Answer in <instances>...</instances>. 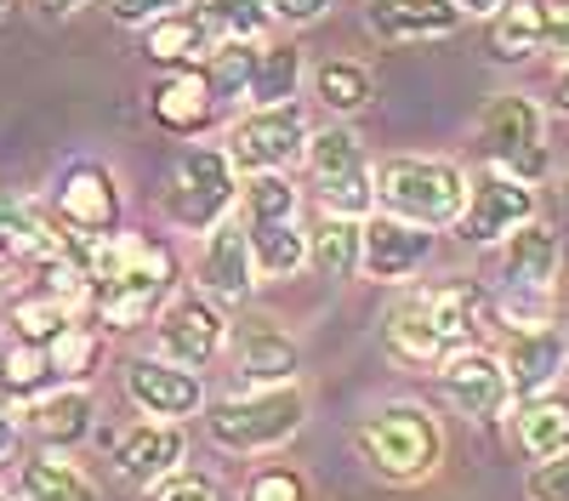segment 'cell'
<instances>
[{
  "instance_id": "cell-1",
  "label": "cell",
  "mask_w": 569,
  "mask_h": 501,
  "mask_svg": "<svg viewBox=\"0 0 569 501\" xmlns=\"http://www.w3.org/2000/svg\"><path fill=\"white\" fill-rule=\"evenodd\" d=\"M359 455L370 462V473H382L393 484H416L439 468L445 455V428L427 417L421 404L399 399V404H382L359 422Z\"/></svg>"
},
{
  "instance_id": "cell-2",
  "label": "cell",
  "mask_w": 569,
  "mask_h": 501,
  "mask_svg": "<svg viewBox=\"0 0 569 501\" xmlns=\"http://www.w3.org/2000/svg\"><path fill=\"white\" fill-rule=\"evenodd\" d=\"M308 417V399L297 382H273V388H257V393H240V399H222L211 404L206 417V433L217 450H233V455H251V450H273L284 444Z\"/></svg>"
},
{
  "instance_id": "cell-3",
  "label": "cell",
  "mask_w": 569,
  "mask_h": 501,
  "mask_svg": "<svg viewBox=\"0 0 569 501\" xmlns=\"http://www.w3.org/2000/svg\"><path fill=\"white\" fill-rule=\"evenodd\" d=\"M376 200L388 206V217H405L416 228H450L467 206V171L450 160H388L376 177Z\"/></svg>"
},
{
  "instance_id": "cell-4",
  "label": "cell",
  "mask_w": 569,
  "mask_h": 501,
  "mask_svg": "<svg viewBox=\"0 0 569 501\" xmlns=\"http://www.w3.org/2000/svg\"><path fill=\"white\" fill-rule=\"evenodd\" d=\"M302 160L313 171V189H319L325 211H337V217H370L376 211V177H370L365 149H359V137L348 126L308 131Z\"/></svg>"
},
{
  "instance_id": "cell-5",
  "label": "cell",
  "mask_w": 569,
  "mask_h": 501,
  "mask_svg": "<svg viewBox=\"0 0 569 501\" xmlns=\"http://www.w3.org/2000/svg\"><path fill=\"white\" fill-rule=\"evenodd\" d=\"M479 143L490 154V166L525 177V182H541L547 177V137H541V109L518 91H501L490 98V109L479 114Z\"/></svg>"
},
{
  "instance_id": "cell-6",
  "label": "cell",
  "mask_w": 569,
  "mask_h": 501,
  "mask_svg": "<svg viewBox=\"0 0 569 501\" xmlns=\"http://www.w3.org/2000/svg\"><path fill=\"white\" fill-rule=\"evenodd\" d=\"M233 166L222 149H188L171 171V194H166V211L177 228H188V234H206L211 222L228 217L233 206Z\"/></svg>"
},
{
  "instance_id": "cell-7",
  "label": "cell",
  "mask_w": 569,
  "mask_h": 501,
  "mask_svg": "<svg viewBox=\"0 0 569 501\" xmlns=\"http://www.w3.org/2000/svg\"><path fill=\"white\" fill-rule=\"evenodd\" d=\"M308 143V120L297 103H273V109H251L246 120H233L228 131V166L233 171H284L302 160Z\"/></svg>"
},
{
  "instance_id": "cell-8",
  "label": "cell",
  "mask_w": 569,
  "mask_h": 501,
  "mask_svg": "<svg viewBox=\"0 0 569 501\" xmlns=\"http://www.w3.org/2000/svg\"><path fill=\"white\" fill-rule=\"evenodd\" d=\"M536 217V189L525 177H512L501 166H485L467 182V206H461V240L467 246H496L501 234H512L518 222Z\"/></svg>"
},
{
  "instance_id": "cell-9",
  "label": "cell",
  "mask_w": 569,
  "mask_h": 501,
  "mask_svg": "<svg viewBox=\"0 0 569 501\" xmlns=\"http://www.w3.org/2000/svg\"><path fill=\"white\" fill-rule=\"evenodd\" d=\"M439 382H445V399L461 410V417L472 422H496L501 410L512 404V388H507V371H501V359L479 342H467V348H450L439 359Z\"/></svg>"
},
{
  "instance_id": "cell-10",
  "label": "cell",
  "mask_w": 569,
  "mask_h": 501,
  "mask_svg": "<svg viewBox=\"0 0 569 501\" xmlns=\"http://www.w3.org/2000/svg\"><path fill=\"white\" fill-rule=\"evenodd\" d=\"M501 371H507V388L512 399H536L558 382V371L569 364V331L558 325V319H536V325H518L507 331L501 342Z\"/></svg>"
},
{
  "instance_id": "cell-11",
  "label": "cell",
  "mask_w": 569,
  "mask_h": 501,
  "mask_svg": "<svg viewBox=\"0 0 569 501\" xmlns=\"http://www.w3.org/2000/svg\"><path fill=\"white\" fill-rule=\"evenodd\" d=\"M154 337H160V359L182 364V371H200V364L217 359L228 325H222V313H217L206 297L182 291V297H166V302H160V325H154Z\"/></svg>"
},
{
  "instance_id": "cell-12",
  "label": "cell",
  "mask_w": 569,
  "mask_h": 501,
  "mask_svg": "<svg viewBox=\"0 0 569 501\" xmlns=\"http://www.w3.org/2000/svg\"><path fill=\"white\" fill-rule=\"evenodd\" d=\"M58 222L69 234H114L120 228V189H114V171L86 160L69 166V177L58 182Z\"/></svg>"
},
{
  "instance_id": "cell-13",
  "label": "cell",
  "mask_w": 569,
  "mask_h": 501,
  "mask_svg": "<svg viewBox=\"0 0 569 501\" xmlns=\"http://www.w3.org/2000/svg\"><path fill=\"white\" fill-rule=\"evenodd\" d=\"M126 393H131L137 410H149V417H160V422L194 417L200 399H206L200 377L182 371V364H171V359H131L126 364Z\"/></svg>"
},
{
  "instance_id": "cell-14",
  "label": "cell",
  "mask_w": 569,
  "mask_h": 501,
  "mask_svg": "<svg viewBox=\"0 0 569 501\" xmlns=\"http://www.w3.org/2000/svg\"><path fill=\"white\" fill-rule=\"evenodd\" d=\"M427 228L405 222V217H365L359 222V268L370 280H410L427 262Z\"/></svg>"
},
{
  "instance_id": "cell-15",
  "label": "cell",
  "mask_w": 569,
  "mask_h": 501,
  "mask_svg": "<svg viewBox=\"0 0 569 501\" xmlns=\"http://www.w3.org/2000/svg\"><path fill=\"white\" fill-rule=\"evenodd\" d=\"M563 268V246L547 222H518L512 234H501V280L512 291H547Z\"/></svg>"
},
{
  "instance_id": "cell-16",
  "label": "cell",
  "mask_w": 569,
  "mask_h": 501,
  "mask_svg": "<svg viewBox=\"0 0 569 501\" xmlns=\"http://www.w3.org/2000/svg\"><path fill=\"white\" fill-rule=\"evenodd\" d=\"M461 0H370V29L388 46H416V40H445L461 29Z\"/></svg>"
},
{
  "instance_id": "cell-17",
  "label": "cell",
  "mask_w": 569,
  "mask_h": 501,
  "mask_svg": "<svg viewBox=\"0 0 569 501\" xmlns=\"http://www.w3.org/2000/svg\"><path fill=\"white\" fill-rule=\"evenodd\" d=\"M251 240H246V222H211L206 228V251H200V285L211 297H228V302H240L251 297Z\"/></svg>"
},
{
  "instance_id": "cell-18",
  "label": "cell",
  "mask_w": 569,
  "mask_h": 501,
  "mask_svg": "<svg viewBox=\"0 0 569 501\" xmlns=\"http://www.w3.org/2000/svg\"><path fill=\"white\" fill-rule=\"evenodd\" d=\"M149 114H154L166 131H177V137L206 131L211 114H217V98H211L206 69H171V74L149 91Z\"/></svg>"
},
{
  "instance_id": "cell-19",
  "label": "cell",
  "mask_w": 569,
  "mask_h": 501,
  "mask_svg": "<svg viewBox=\"0 0 569 501\" xmlns=\"http://www.w3.org/2000/svg\"><path fill=\"white\" fill-rule=\"evenodd\" d=\"M114 462H120V473L131 479V484H160L166 473H177V462H182V428L177 422H137L126 439H120V450H114Z\"/></svg>"
},
{
  "instance_id": "cell-20",
  "label": "cell",
  "mask_w": 569,
  "mask_h": 501,
  "mask_svg": "<svg viewBox=\"0 0 569 501\" xmlns=\"http://www.w3.org/2000/svg\"><path fill=\"white\" fill-rule=\"evenodd\" d=\"M427 313H433V325L450 348H467V342H479L490 325H496V313H490V297L472 285V280H456V285H439V291H421Z\"/></svg>"
},
{
  "instance_id": "cell-21",
  "label": "cell",
  "mask_w": 569,
  "mask_h": 501,
  "mask_svg": "<svg viewBox=\"0 0 569 501\" xmlns=\"http://www.w3.org/2000/svg\"><path fill=\"white\" fill-rule=\"evenodd\" d=\"M217 46L222 40L211 34V23L194 7H177V12H166V18L149 23V58L166 63V69H200Z\"/></svg>"
},
{
  "instance_id": "cell-22",
  "label": "cell",
  "mask_w": 569,
  "mask_h": 501,
  "mask_svg": "<svg viewBox=\"0 0 569 501\" xmlns=\"http://www.w3.org/2000/svg\"><path fill=\"white\" fill-rule=\"evenodd\" d=\"M233 364H240V377L246 382H257V388H273V382H297V364H302V353H297V342L284 337V331H273V325H246L240 337H233Z\"/></svg>"
},
{
  "instance_id": "cell-23",
  "label": "cell",
  "mask_w": 569,
  "mask_h": 501,
  "mask_svg": "<svg viewBox=\"0 0 569 501\" xmlns=\"http://www.w3.org/2000/svg\"><path fill=\"white\" fill-rule=\"evenodd\" d=\"M382 342H388V353H393L399 364H439V359L450 353V342L439 337V325H433V313H427L421 291L393 302L388 325H382Z\"/></svg>"
},
{
  "instance_id": "cell-24",
  "label": "cell",
  "mask_w": 569,
  "mask_h": 501,
  "mask_svg": "<svg viewBox=\"0 0 569 501\" xmlns=\"http://www.w3.org/2000/svg\"><path fill=\"white\" fill-rule=\"evenodd\" d=\"M302 86V52L291 40H257L251 46V69H246V98L257 109H273V103H291Z\"/></svg>"
},
{
  "instance_id": "cell-25",
  "label": "cell",
  "mask_w": 569,
  "mask_h": 501,
  "mask_svg": "<svg viewBox=\"0 0 569 501\" xmlns=\"http://www.w3.org/2000/svg\"><path fill=\"white\" fill-rule=\"evenodd\" d=\"M547 40V0H501L490 12V58L496 63H525Z\"/></svg>"
},
{
  "instance_id": "cell-26",
  "label": "cell",
  "mask_w": 569,
  "mask_h": 501,
  "mask_svg": "<svg viewBox=\"0 0 569 501\" xmlns=\"http://www.w3.org/2000/svg\"><path fill=\"white\" fill-rule=\"evenodd\" d=\"M251 240V268L262 280H291V273L308 262V234L284 217V222H246Z\"/></svg>"
},
{
  "instance_id": "cell-27",
  "label": "cell",
  "mask_w": 569,
  "mask_h": 501,
  "mask_svg": "<svg viewBox=\"0 0 569 501\" xmlns=\"http://www.w3.org/2000/svg\"><path fill=\"white\" fill-rule=\"evenodd\" d=\"M58 251V234L40 217H29L18 200H0V280L12 268H34L40 257Z\"/></svg>"
},
{
  "instance_id": "cell-28",
  "label": "cell",
  "mask_w": 569,
  "mask_h": 501,
  "mask_svg": "<svg viewBox=\"0 0 569 501\" xmlns=\"http://www.w3.org/2000/svg\"><path fill=\"white\" fill-rule=\"evenodd\" d=\"M308 268L319 273V280H348V273L359 268V217L325 211L319 228L308 234Z\"/></svg>"
},
{
  "instance_id": "cell-29",
  "label": "cell",
  "mask_w": 569,
  "mask_h": 501,
  "mask_svg": "<svg viewBox=\"0 0 569 501\" xmlns=\"http://www.w3.org/2000/svg\"><path fill=\"white\" fill-rule=\"evenodd\" d=\"M29 422H34V433H40L46 444H74V439L91 433V393H86V388L46 393V399H34Z\"/></svg>"
},
{
  "instance_id": "cell-30",
  "label": "cell",
  "mask_w": 569,
  "mask_h": 501,
  "mask_svg": "<svg viewBox=\"0 0 569 501\" xmlns=\"http://www.w3.org/2000/svg\"><path fill=\"white\" fill-rule=\"evenodd\" d=\"M313 98L330 109V114H359L370 103V69L353 63V58H330L313 69Z\"/></svg>"
},
{
  "instance_id": "cell-31",
  "label": "cell",
  "mask_w": 569,
  "mask_h": 501,
  "mask_svg": "<svg viewBox=\"0 0 569 501\" xmlns=\"http://www.w3.org/2000/svg\"><path fill=\"white\" fill-rule=\"evenodd\" d=\"M518 439H525V450L536 455H552L569 444V399H552V393H536L525 399V410H518Z\"/></svg>"
},
{
  "instance_id": "cell-32",
  "label": "cell",
  "mask_w": 569,
  "mask_h": 501,
  "mask_svg": "<svg viewBox=\"0 0 569 501\" xmlns=\"http://www.w3.org/2000/svg\"><path fill=\"white\" fill-rule=\"evenodd\" d=\"M23 495L29 501H98L91 479L80 468L58 462V455H34V462H23Z\"/></svg>"
},
{
  "instance_id": "cell-33",
  "label": "cell",
  "mask_w": 569,
  "mask_h": 501,
  "mask_svg": "<svg viewBox=\"0 0 569 501\" xmlns=\"http://www.w3.org/2000/svg\"><path fill=\"white\" fill-rule=\"evenodd\" d=\"M194 12L211 23V34L228 40H262V29L273 23L262 0H194Z\"/></svg>"
},
{
  "instance_id": "cell-34",
  "label": "cell",
  "mask_w": 569,
  "mask_h": 501,
  "mask_svg": "<svg viewBox=\"0 0 569 501\" xmlns=\"http://www.w3.org/2000/svg\"><path fill=\"white\" fill-rule=\"evenodd\" d=\"M69 319H74V302L58 297V291H46V285L34 297H18V308H12V325L23 331V342H52Z\"/></svg>"
},
{
  "instance_id": "cell-35",
  "label": "cell",
  "mask_w": 569,
  "mask_h": 501,
  "mask_svg": "<svg viewBox=\"0 0 569 501\" xmlns=\"http://www.w3.org/2000/svg\"><path fill=\"white\" fill-rule=\"evenodd\" d=\"M46 364H52V382H80V377H91V364H98V337L69 319V325L46 342Z\"/></svg>"
},
{
  "instance_id": "cell-36",
  "label": "cell",
  "mask_w": 569,
  "mask_h": 501,
  "mask_svg": "<svg viewBox=\"0 0 569 501\" xmlns=\"http://www.w3.org/2000/svg\"><path fill=\"white\" fill-rule=\"evenodd\" d=\"M297 217V189L284 171H251L246 182V222H284Z\"/></svg>"
},
{
  "instance_id": "cell-37",
  "label": "cell",
  "mask_w": 569,
  "mask_h": 501,
  "mask_svg": "<svg viewBox=\"0 0 569 501\" xmlns=\"http://www.w3.org/2000/svg\"><path fill=\"white\" fill-rule=\"evenodd\" d=\"M40 382H52V364H46V342H23L18 353L7 348V377H0V388L34 393Z\"/></svg>"
},
{
  "instance_id": "cell-38",
  "label": "cell",
  "mask_w": 569,
  "mask_h": 501,
  "mask_svg": "<svg viewBox=\"0 0 569 501\" xmlns=\"http://www.w3.org/2000/svg\"><path fill=\"white\" fill-rule=\"evenodd\" d=\"M246 501H308V479L297 468H262V473H251Z\"/></svg>"
},
{
  "instance_id": "cell-39",
  "label": "cell",
  "mask_w": 569,
  "mask_h": 501,
  "mask_svg": "<svg viewBox=\"0 0 569 501\" xmlns=\"http://www.w3.org/2000/svg\"><path fill=\"white\" fill-rule=\"evenodd\" d=\"M530 501H569V444L536 462V473H530Z\"/></svg>"
},
{
  "instance_id": "cell-40",
  "label": "cell",
  "mask_w": 569,
  "mask_h": 501,
  "mask_svg": "<svg viewBox=\"0 0 569 501\" xmlns=\"http://www.w3.org/2000/svg\"><path fill=\"white\" fill-rule=\"evenodd\" d=\"M149 490H154L149 501H222V495H217V479H206V473H182V468L166 473V479L149 484Z\"/></svg>"
},
{
  "instance_id": "cell-41",
  "label": "cell",
  "mask_w": 569,
  "mask_h": 501,
  "mask_svg": "<svg viewBox=\"0 0 569 501\" xmlns=\"http://www.w3.org/2000/svg\"><path fill=\"white\" fill-rule=\"evenodd\" d=\"M541 52L569 63V0H547V40H541Z\"/></svg>"
},
{
  "instance_id": "cell-42",
  "label": "cell",
  "mask_w": 569,
  "mask_h": 501,
  "mask_svg": "<svg viewBox=\"0 0 569 501\" xmlns=\"http://www.w3.org/2000/svg\"><path fill=\"white\" fill-rule=\"evenodd\" d=\"M182 0H109V12L120 18V23H142L149 29L154 18H166V12H177Z\"/></svg>"
},
{
  "instance_id": "cell-43",
  "label": "cell",
  "mask_w": 569,
  "mask_h": 501,
  "mask_svg": "<svg viewBox=\"0 0 569 501\" xmlns=\"http://www.w3.org/2000/svg\"><path fill=\"white\" fill-rule=\"evenodd\" d=\"M268 7V18H279V23H313V18H325L337 0H262Z\"/></svg>"
},
{
  "instance_id": "cell-44",
  "label": "cell",
  "mask_w": 569,
  "mask_h": 501,
  "mask_svg": "<svg viewBox=\"0 0 569 501\" xmlns=\"http://www.w3.org/2000/svg\"><path fill=\"white\" fill-rule=\"evenodd\" d=\"M552 103H558V114H569V63H563L558 80H552Z\"/></svg>"
},
{
  "instance_id": "cell-45",
  "label": "cell",
  "mask_w": 569,
  "mask_h": 501,
  "mask_svg": "<svg viewBox=\"0 0 569 501\" xmlns=\"http://www.w3.org/2000/svg\"><path fill=\"white\" fill-rule=\"evenodd\" d=\"M12 444H18V428H12L7 410H0V455H12Z\"/></svg>"
},
{
  "instance_id": "cell-46",
  "label": "cell",
  "mask_w": 569,
  "mask_h": 501,
  "mask_svg": "<svg viewBox=\"0 0 569 501\" xmlns=\"http://www.w3.org/2000/svg\"><path fill=\"white\" fill-rule=\"evenodd\" d=\"M496 7H501V0H461V12H467V18H490Z\"/></svg>"
},
{
  "instance_id": "cell-47",
  "label": "cell",
  "mask_w": 569,
  "mask_h": 501,
  "mask_svg": "<svg viewBox=\"0 0 569 501\" xmlns=\"http://www.w3.org/2000/svg\"><path fill=\"white\" fill-rule=\"evenodd\" d=\"M40 7H46V12H74L80 0H40Z\"/></svg>"
},
{
  "instance_id": "cell-48",
  "label": "cell",
  "mask_w": 569,
  "mask_h": 501,
  "mask_svg": "<svg viewBox=\"0 0 569 501\" xmlns=\"http://www.w3.org/2000/svg\"><path fill=\"white\" fill-rule=\"evenodd\" d=\"M0 377H7V342H0Z\"/></svg>"
},
{
  "instance_id": "cell-49",
  "label": "cell",
  "mask_w": 569,
  "mask_h": 501,
  "mask_svg": "<svg viewBox=\"0 0 569 501\" xmlns=\"http://www.w3.org/2000/svg\"><path fill=\"white\" fill-rule=\"evenodd\" d=\"M563 206H569V177H563Z\"/></svg>"
},
{
  "instance_id": "cell-50",
  "label": "cell",
  "mask_w": 569,
  "mask_h": 501,
  "mask_svg": "<svg viewBox=\"0 0 569 501\" xmlns=\"http://www.w3.org/2000/svg\"><path fill=\"white\" fill-rule=\"evenodd\" d=\"M7 7H12V0H0V18H7Z\"/></svg>"
},
{
  "instance_id": "cell-51",
  "label": "cell",
  "mask_w": 569,
  "mask_h": 501,
  "mask_svg": "<svg viewBox=\"0 0 569 501\" xmlns=\"http://www.w3.org/2000/svg\"><path fill=\"white\" fill-rule=\"evenodd\" d=\"M0 501H7V495H0Z\"/></svg>"
}]
</instances>
